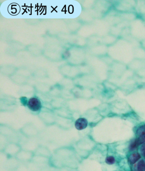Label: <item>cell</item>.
Returning a JSON list of instances; mask_svg holds the SVG:
<instances>
[{
	"label": "cell",
	"mask_w": 145,
	"mask_h": 171,
	"mask_svg": "<svg viewBox=\"0 0 145 171\" xmlns=\"http://www.w3.org/2000/svg\"><path fill=\"white\" fill-rule=\"evenodd\" d=\"M106 162L107 164L112 165L115 162V159L112 156H109L106 158Z\"/></svg>",
	"instance_id": "obj_7"
},
{
	"label": "cell",
	"mask_w": 145,
	"mask_h": 171,
	"mask_svg": "<svg viewBox=\"0 0 145 171\" xmlns=\"http://www.w3.org/2000/svg\"><path fill=\"white\" fill-rule=\"evenodd\" d=\"M27 107L33 112L38 111L42 107V104L40 100L37 98H32L29 99L27 103Z\"/></svg>",
	"instance_id": "obj_1"
},
{
	"label": "cell",
	"mask_w": 145,
	"mask_h": 171,
	"mask_svg": "<svg viewBox=\"0 0 145 171\" xmlns=\"http://www.w3.org/2000/svg\"><path fill=\"white\" fill-rule=\"evenodd\" d=\"M145 170V162L144 161H140L137 164V170L144 171Z\"/></svg>",
	"instance_id": "obj_6"
},
{
	"label": "cell",
	"mask_w": 145,
	"mask_h": 171,
	"mask_svg": "<svg viewBox=\"0 0 145 171\" xmlns=\"http://www.w3.org/2000/svg\"><path fill=\"white\" fill-rule=\"evenodd\" d=\"M141 151L145 158V144L142 146L141 148Z\"/></svg>",
	"instance_id": "obj_8"
},
{
	"label": "cell",
	"mask_w": 145,
	"mask_h": 171,
	"mask_svg": "<svg viewBox=\"0 0 145 171\" xmlns=\"http://www.w3.org/2000/svg\"><path fill=\"white\" fill-rule=\"evenodd\" d=\"M140 158V155L138 153H135L129 157V161L132 164L135 163Z\"/></svg>",
	"instance_id": "obj_4"
},
{
	"label": "cell",
	"mask_w": 145,
	"mask_h": 171,
	"mask_svg": "<svg viewBox=\"0 0 145 171\" xmlns=\"http://www.w3.org/2000/svg\"><path fill=\"white\" fill-rule=\"evenodd\" d=\"M75 127L77 130H81L86 128L88 125V121L86 118H81L76 121Z\"/></svg>",
	"instance_id": "obj_2"
},
{
	"label": "cell",
	"mask_w": 145,
	"mask_h": 171,
	"mask_svg": "<svg viewBox=\"0 0 145 171\" xmlns=\"http://www.w3.org/2000/svg\"><path fill=\"white\" fill-rule=\"evenodd\" d=\"M136 133L139 136L145 135V125L140 126L137 130Z\"/></svg>",
	"instance_id": "obj_5"
},
{
	"label": "cell",
	"mask_w": 145,
	"mask_h": 171,
	"mask_svg": "<svg viewBox=\"0 0 145 171\" xmlns=\"http://www.w3.org/2000/svg\"></svg>",
	"instance_id": "obj_9"
},
{
	"label": "cell",
	"mask_w": 145,
	"mask_h": 171,
	"mask_svg": "<svg viewBox=\"0 0 145 171\" xmlns=\"http://www.w3.org/2000/svg\"><path fill=\"white\" fill-rule=\"evenodd\" d=\"M145 142V135L140 136V138L137 139L135 142L131 144L130 148H131V149H134L135 148H136L137 146H139V145L141 144H143Z\"/></svg>",
	"instance_id": "obj_3"
}]
</instances>
